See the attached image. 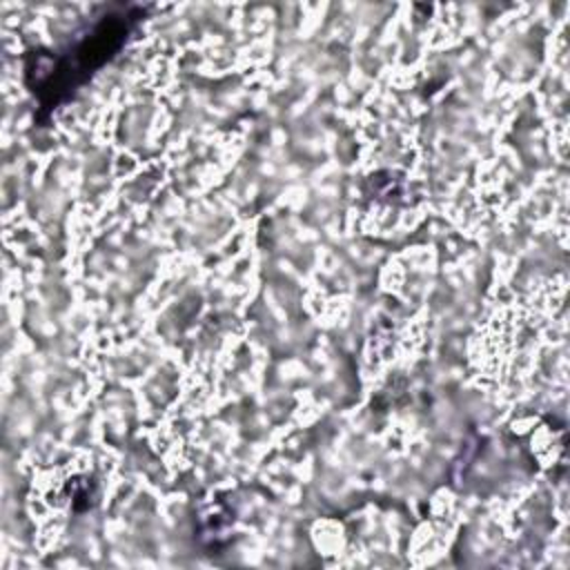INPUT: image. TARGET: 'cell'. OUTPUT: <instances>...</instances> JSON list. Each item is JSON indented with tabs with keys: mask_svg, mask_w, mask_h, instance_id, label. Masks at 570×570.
Returning a JSON list of instances; mask_svg holds the SVG:
<instances>
[{
	"mask_svg": "<svg viewBox=\"0 0 570 570\" xmlns=\"http://www.w3.org/2000/svg\"><path fill=\"white\" fill-rule=\"evenodd\" d=\"M142 16L145 9L140 7L109 11L65 53L31 51L24 62V80L40 107L56 109L65 102L96 69L116 56Z\"/></svg>",
	"mask_w": 570,
	"mask_h": 570,
	"instance_id": "cell-1",
	"label": "cell"
}]
</instances>
